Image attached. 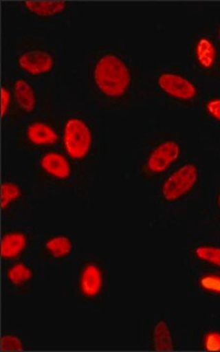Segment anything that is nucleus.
I'll return each mask as SVG.
<instances>
[{
	"label": "nucleus",
	"mask_w": 220,
	"mask_h": 352,
	"mask_svg": "<svg viewBox=\"0 0 220 352\" xmlns=\"http://www.w3.org/2000/svg\"><path fill=\"white\" fill-rule=\"evenodd\" d=\"M69 1H20L17 11L21 15L41 24H56L73 12Z\"/></svg>",
	"instance_id": "15"
},
{
	"label": "nucleus",
	"mask_w": 220,
	"mask_h": 352,
	"mask_svg": "<svg viewBox=\"0 0 220 352\" xmlns=\"http://www.w3.org/2000/svg\"><path fill=\"white\" fill-rule=\"evenodd\" d=\"M108 289V268L103 258L88 254L76 261L72 272V291L82 307H100L107 298Z\"/></svg>",
	"instance_id": "3"
},
{
	"label": "nucleus",
	"mask_w": 220,
	"mask_h": 352,
	"mask_svg": "<svg viewBox=\"0 0 220 352\" xmlns=\"http://www.w3.org/2000/svg\"><path fill=\"white\" fill-rule=\"evenodd\" d=\"M32 189L19 177L4 176L1 182V214L6 219H14L29 208Z\"/></svg>",
	"instance_id": "13"
},
{
	"label": "nucleus",
	"mask_w": 220,
	"mask_h": 352,
	"mask_svg": "<svg viewBox=\"0 0 220 352\" xmlns=\"http://www.w3.org/2000/svg\"><path fill=\"white\" fill-rule=\"evenodd\" d=\"M41 278L38 263L29 258L18 259L2 265V282L10 293L25 296Z\"/></svg>",
	"instance_id": "12"
},
{
	"label": "nucleus",
	"mask_w": 220,
	"mask_h": 352,
	"mask_svg": "<svg viewBox=\"0 0 220 352\" xmlns=\"http://www.w3.org/2000/svg\"><path fill=\"white\" fill-rule=\"evenodd\" d=\"M32 170L38 184L50 188L73 189L82 186L87 178L60 149L34 155Z\"/></svg>",
	"instance_id": "5"
},
{
	"label": "nucleus",
	"mask_w": 220,
	"mask_h": 352,
	"mask_svg": "<svg viewBox=\"0 0 220 352\" xmlns=\"http://www.w3.org/2000/svg\"><path fill=\"white\" fill-rule=\"evenodd\" d=\"M155 83L160 96L173 107L196 108L204 100L200 83L177 65L159 69Z\"/></svg>",
	"instance_id": "7"
},
{
	"label": "nucleus",
	"mask_w": 220,
	"mask_h": 352,
	"mask_svg": "<svg viewBox=\"0 0 220 352\" xmlns=\"http://www.w3.org/2000/svg\"><path fill=\"white\" fill-rule=\"evenodd\" d=\"M87 87L95 103L109 110L133 107L141 89L138 67L117 48H99L87 65Z\"/></svg>",
	"instance_id": "1"
},
{
	"label": "nucleus",
	"mask_w": 220,
	"mask_h": 352,
	"mask_svg": "<svg viewBox=\"0 0 220 352\" xmlns=\"http://www.w3.org/2000/svg\"><path fill=\"white\" fill-rule=\"evenodd\" d=\"M59 61L58 50L43 39L25 36L15 45V64L30 80H45L54 74Z\"/></svg>",
	"instance_id": "8"
},
{
	"label": "nucleus",
	"mask_w": 220,
	"mask_h": 352,
	"mask_svg": "<svg viewBox=\"0 0 220 352\" xmlns=\"http://www.w3.org/2000/svg\"><path fill=\"white\" fill-rule=\"evenodd\" d=\"M191 256L208 270L220 271V245L217 243H198L192 248Z\"/></svg>",
	"instance_id": "18"
},
{
	"label": "nucleus",
	"mask_w": 220,
	"mask_h": 352,
	"mask_svg": "<svg viewBox=\"0 0 220 352\" xmlns=\"http://www.w3.org/2000/svg\"><path fill=\"white\" fill-rule=\"evenodd\" d=\"M2 351H24L28 349V340L22 333L7 331L0 338Z\"/></svg>",
	"instance_id": "20"
},
{
	"label": "nucleus",
	"mask_w": 220,
	"mask_h": 352,
	"mask_svg": "<svg viewBox=\"0 0 220 352\" xmlns=\"http://www.w3.org/2000/svg\"><path fill=\"white\" fill-rule=\"evenodd\" d=\"M188 60L191 68L199 75L220 78V48L214 36L199 32L190 39Z\"/></svg>",
	"instance_id": "10"
},
{
	"label": "nucleus",
	"mask_w": 220,
	"mask_h": 352,
	"mask_svg": "<svg viewBox=\"0 0 220 352\" xmlns=\"http://www.w3.org/2000/svg\"><path fill=\"white\" fill-rule=\"evenodd\" d=\"M13 110V91L11 80H2L1 118L3 122H8Z\"/></svg>",
	"instance_id": "22"
},
{
	"label": "nucleus",
	"mask_w": 220,
	"mask_h": 352,
	"mask_svg": "<svg viewBox=\"0 0 220 352\" xmlns=\"http://www.w3.org/2000/svg\"><path fill=\"white\" fill-rule=\"evenodd\" d=\"M201 349L210 352H220V330H207L200 340Z\"/></svg>",
	"instance_id": "23"
},
{
	"label": "nucleus",
	"mask_w": 220,
	"mask_h": 352,
	"mask_svg": "<svg viewBox=\"0 0 220 352\" xmlns=\"http://www.w3.org/2000/svg\"><path fill=\"white\" fill-rule=\"evenodd\" d=\"M219 233H220V229H219Z\"/></svg>",
	"instance_id": "26"
},
{
	"label": "nucleus",
	"mask_w": 220,
	"mask_h": 352,
	"mask_svg": "<svg viewBox=\"0 0 220 352\" xmlns=\"http://www.w3.org/2000/svg\"><path fill=\"white\" fill-rule=\"evenodd\" d=\"M215 206H217V210L220 212V186L219 188L217 189V194H215Z\"/></svg>",
	"instance_id": "25"
},
{
	"label": "nucleus",
	"mask_w": 220,
	"mask_h": 352,
	"mask_svg": "<svg viewBox=\"0 0 220 352\" xmlns=\"http://www.w3.org/2000/svg\"><path fill=\"white\" fill-rule=\"evenodd\" d=\"M36 245V234L22 227H8L1 232V261L3 264L30 258Z\"/></svg>",
	"instance_id": "14"
},
{
	"label": "nucleus",
	"mask_w": 220,
	"mask_h": 352,
	"mask_svg": "<svg viewBox=\"0 0 220 352\" xmlns=\"http://www.w3.org/2000/svg\"><path fill=\"white\" fill-rule=\"evenodd\" d=\"M201 182L200 164L187 160L164 176L157 190V198L164 205H175L186 200L199 189Z\"/></svg>",
	"instance_id": "9"
},
{
	"label": "nucleus",
	"mask_w": 220,
	"mask_h": 352,
	"mask_svg": "<svg viewBox=\"0 0 220 352\" xmlns=\"http://www.w3.org/2000/svg\"><path fill=\"white\" fill-rule=\"evenodd\" d=\"M178 346L170 323L164 318L157 319L150 331V349L153 351H175Z\"/></svg>",
	"instance_id": "17"
},
{
	"label": "nucleus",
	"mask_w": 220,
	"mask_h": 352,
	"mask_svg": "<svg viewBox=\"0 0 220 352\" xmlns=\"http://www.w3.org/2000/svg\"><path fill=\"white\" fill-rule=\"evenodd\" d=\"M60 141L61 119L51 113L48 107L20 124L15 133L16 147L34 155L58 149Z\"/></svg>",
	"instance_id": "6"
},
{
	"label": "nucleus",
	"mask_w": 220,
	"mask_h": 352,
	"mask_svg": "<svg viewBox=\"0 0 220 352\" xmlns=\"http://www.w3.org/2000/svg\"><path fill=\"white\" fill-rule=\"evenodd\" d=\"M13 91V110L9 118L10 126H19L25 120L34 117L44 109V104L38 87L32 80L24 76L11 80Z\"/></svg>",
	"instance_id": "11"
},
{
	"label": "nucleus",
	"mask_w": 220,
	"mask_h": 352,
	"mask_svg": "<svg viewBox=\"0 0 220 352\" xmlns=\"http://www.w3.org/2000/svg\"><path fill=\"white\" fill-rule=\"evenodd\" d=\"M186 153L185 143L175 133L159 136L146 146L139 164V175L146 182L163 179L178 164Z\"/></svg>",
	"instance_id": "4"
},
{
	"label": "nucleus",
	"mask_w": 220,
	"mask_h": 352,
	"mask_svg": "<svg viewBox=\"0 0 220 352\" xmlns=\"http://www.w3.org/2000/svg\"><path fill=\"white\" fill-rule=\"evenodd\" d=\"M195 286L203 295L220 298V271L208 270L195 279Z\"/></svg>",
	"instance_id": "19"
},
{
	"label": "nucleus",
	"mask_w": 220,
	"mask_h": 352,
	"mask_svg": "<svg viewBox=\"0 0 220 352\" xmlns=\"http://www.w3.org/2000/svg\"><path fill=\"white\" fill-rule=\"evenodd\" d=\"M201 108L207 122L220 126V94L210 95L204 99Z\"/></svg>",
	"instance_id": "21"
},
{
	"label": "nucleus",
	"mask_w": 220,
	"mask_h": 352,
	"mask_svg": "<svg viewBox=\"0 0 220 352\" xmlns=\"http://www.w3.org/2000/svg\"><path fill=\"white\" fill-rule=\"evenodd\" d=\"M76 242L69 234L57 233L45 236L38 245V256L43 263L60 265L76 256Z\"/></svg>",
	"instance_id": "16"
},
{
	"label": "nucleus",
	"mask_w": 220,
	"mask_h": 352,
	"mask_svg": "<svg viewBox=\"0 0 220 352\" xmlns=\"http://www.w3.org/2000/svg\"><path fill=\"white\" fill-rule=\"evenodd\" d=\"M214 38L220 48V19L219 21V24L217 25V29H215Z\"/></svg>",
	"instance_id": "24"
},
{
	"label": "nucleus",
	"mask_w": 220,
	"mask_h": 352,
	"mask_svg": "<svg viewBox=\"0 0 220 352\" xmlns=\"http://www.w3.org/2000/svg\"><path fill=\"white\" fill-rule=\"evenodd\" d=\"M59 148L88 178L99 157V135L92 120L82 113L72 111L61 116Z\"/></svg>",
	"instance_id": "2"
}]
</instances>
